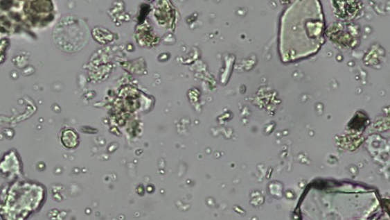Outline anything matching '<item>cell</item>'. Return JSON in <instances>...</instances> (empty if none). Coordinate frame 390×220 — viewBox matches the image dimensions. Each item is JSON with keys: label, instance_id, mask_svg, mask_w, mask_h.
Returning a JSON list of instances; mask_svg holds the SVG:
<instances>
[{"label": "cell", "instance_id": "cell-1", "mask_svg": "<svg viewBox=\"0 0 390 220\" xmlns=\"http://www.w3.org/2000/svg\"><path fill=\"white\" fill-rule=\"evenodd\" d=\"M360 31V27L354 22H335L328 26L327 35L330 40L339 44H349L358 39Z\"/></svg>", "mask_w": 390, "mask_h": 220}, {"label": "cell", "instance_id": "cell-3", "mask_svg": "<svg viewBox=\"0 0 390 220\" xmlns=\"http://www.w3.org/2000/svg\"><path fill=\"white\" fill-rule=\"evenodd\" d=\"M60 141L65 148L72 149L79 146L80 138L78 133L73 128H65L61 132Z\"/></svg>", "mask_w": 390, "mask_h": 220}, {"label": "cell", "instance_id": "cell-2", "mask_svg": "<svg viewBox=\"0 0 390 220\" xmlns=\"http://www.w3.org/2000/svg\"><path fill=\"white\" fill-rule=\"evenodd\" d=\"M333 8L336 16L348 21L360 15L362 4L360 0H333Z\"/></svg>", "mask_w": 390, "mask_h": 220}]
</instances>
